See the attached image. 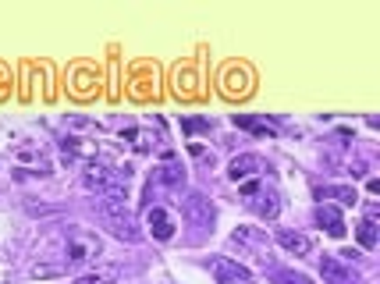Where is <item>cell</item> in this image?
Segmentation results:
<instances>
[{
    "mask_svg": "<svg viewBox=\"0 0 380 284\" xmlns=\"http://www.w3.org/2000/svg\"><path fill=\"white\" fill-rule=\"evenodd\" d=\"M103 252V241L93 235V231H86V228H78V224H71L68 231H65V238H60V267H65V274L68 270H78V267H89V263L96 259Z\"/></svg>",
    "mask_w": 380,
    "mask_h": 284,
    "instance_id": "cell-1",
    "label": "cell"
},
{
    "mask_svg": "<svg viewBox=\"0 0 380 284\" xmlns=\"http://www.w3.org/2000/svg\"><path fill=\"white\" fill-rule=\"evenodd\" d=\"M231 246L238 249V256L252 259L256 267L263 270H273V252H270V238L263 228H249V224H238L231 231Z\"/></svg>",
    "mask_w": 380,
    "mask_h": 284,
    "instance_id": "cell-2",
    "label": "cell"
},
{
    "mask_svg": "<svg viewBox=\"0 0 380 284\" xmlns=\"http://www.w3.org/2000/svg\"><path fill=\"white\" fill-rule=\"evenodd\" d=\"M242 199H245V206L256 217H263V220H273L281 213V196H278V189H273L267 178L242 181Z\"/></svg>",
    "mask_w": 380,
    "mask_h": 284,
    "instance_id": "cell-3",
    "label": "cell"
},
{
    "mask_svg": "<svg viewBox=\"0 0 380 284\" xmlns=\"http://www.w3.org/2000/svg\"><path fill=\"white\" fill-rule=\"evenodd\" d=\"M96 210H100V220L107 224L121 241H135L142 238V231H139V224H135V217H132V210H128V202H118V199H100L96 202Z\"/></svg>",
    "mask_w": 380,
    "mask_h": 284,
    "instance_id": "cell-4",
    "label": "cell"
},
{
    "mask_svg": "<svg viewBox=\"0 0 380 284\" xmlns=\"http://www.w3.org/2000/svg\"><path fill=\"white\" fill-rule=\"evenodd\" d=\"M142 224H146V235H153L157 241H171L178 235V213L171 206H160V202H153V206H146L142 213Z\"/></svg>",
    "mask_w": 380,
    "mask_h": 284,
    "instance_id": "cell-5",
    "label": "cell"
},
{
    "mask_svg": "<svg viewBox=\"0 0 380 284\" xmlns=\"http://www.w3.org/2000/svg\"><path fill=\"white\" fill-rule=\"evenodd\" d=\"M181 185H185V167H181V160H178L175 153H164L160 167H157L153 178H150V192H153V189H181Z\"/></svg>",
    "mask_w": 380,
    "mask_h": 284,
    "instance_id": "cell-6",
    "label": "cell"
},
{
    "mask_svg": "<svg viewBox=\"0 0 380 284\" xmlns=\"http://www.w3.org/2000/svg\"><path fill=\"white\" fill-rule=\"evenodd\" d=\"M210 270H214L217 284H252V270L245 267V263L231 259V256H217L214 263H210Z\"/></svg>",
    "mask_w": 380,
    "mask_h": 284,
    "instance_id": "cell-7",
    "label": "cell"
},
{
    "mask_svg": "<svg viewBox=\"0 0 380 284\" xmlns=\"http://www.w3.org/2000/svg\"><path fill=\"white\" fill-rule=\"evenodd\" d=\"M185 217H188V224H192V228L214 231V202H210L203 192H192L185 199Z\"/></svg>",
    "mask_w": 380,
    "mask_h": 284,
    "instance_id": "cell-8",
    "label": "cell"
},
{
    "mask_svg": "<svg viewBox=\"0 0 380 284\" xmlns=\"http://www.w3.org/2000/svg\"><path fill=\"white\" fill-rule=\"evenodd\" d=\"M263 171H270V167H267V160H263L260 153H242V156H235V160H231L227 178H231V181H238V185H242V181H249V178H260Z\"/></svg>",
    "mask_w": 380,
    "mask_h": 284,
    "instance_id": "cell-9",
    "label": "cell"
},
{
    "mask_svg": "<svg viewBox=\"0 0 380 284\" xmlns=\"http://www.w3.org/2000/svg\"><path fill=\"white\" fill-rule=\"evenodd\" d=\"M320 274L327 284H363V277L352 270V263L337 259V256H320Z\"/></svg>",
    "mask_w": 380,
    "mask_h": 284,
    "instance_id": "cell-10",
    "label": "cell"
},
{
    "mask_svg": "<svg viewBox=\"0 0 380 284\" xmlns=\"http://www.w3.org/2000/svg\"><path fill=\"white\" fill-rule=\"evenodd\" d=\"M60 150H65V156L75 160V164H96L100 160V142H93V139L68 135L65 142H60Z\"/></svg>",
    "mask_w": 380,
    "mask_h": 284,
    "instance_id": "cell-11",
    "label": "cell"
},
{
    "mask_svg": "<svg viewBox=\"0 0 380 284\" xmlns=\"http://www.w3.org/2000/svg\"><path fill=\"white\" fill-rule=\"evenodd\" d=\"M313 217H316V224H320L331 238H345V220H342V210H337V206L320 202V206L313 210Z\"/></svg>",
    "mask_w": 380,
    "mask_h": 284,
    "instance_id": "cell-12",
    "label": "cell"
},
{
    "mask_svg": "<svg viewBox=\"0 0 380 284\" xmlns=\"http://www.w3.org/2000/svg\"><path fill=\"white\" fill-rule=\"evenodd\" d=\"M224 93H227V96H249V93H252V75H249V68L231 64L227 75H224Z\"/></svg>",
    "mask_w": 380,
    "mask_h": 284,
    "instance_id": "cell-13",
    "label": "cell"
},
{
    "mask_svg": "<svg viewBox=\"0 0 380 284\" xmlns=\"http://www.w3.org/2000/svg\"><path fill=\"white\" fill-rule=\"evenodd\" d=\"M278 246L284 249V252H291V256H309L313 252V238L309 235H302V231H278Z\"/></svg>",
    "mask_w": 380,
    "mask_h": 284,
    "instance_id": "cell-14",
    "label": "cell"
},
{
    "mask_svg": "<svg viewBox=\"0 0 380 284\" xmlns=\"http://www.w3.org/2000/svg\"><path fill=\"white\" fill-rule=\"evenodd\" d=\"M355 235H359V246H363V249H377V241H380V235H377V202L366 206V217L359 220Z\"/></svg>",
    "mask_w": 380,
    "mask_h": 284,
    "instance_id": "cell-15",
    "label": "cell"
},
{
    "mask_svg": "<svg viewBox=\"0 0 380 284\" xmlns=\"http://www.w3.org/2000/svg\"><path fill=\"white\" fill-rule=\"evenodd\" d=\"M235 128L242 132H252V135H278V125L270 117H252V114H235Z\"/></svg>",
    "mask_w": 380,
    "mask_h": 284,
    "instance_id": "cell-16",
    "label": "cell"
},
{
    "mask_svg": "<svg viewBox=\"0 0 380 284\" xmlns=\"http://www.w3.org/2000/svg\"><path fill=\"white\" fill-rule=\"evenodd\" d=\"M121 139H128L135 153H153V146H157V135L150 128H124Z\"/></svg>",
    "mask_w": 380,
    "mask_h": 284,
    "instance_id": "cell-17",
    "label": "cell"
},
{
    "mask_svg": "<svg viewBox=\"0 0 380 284\" xmlns=\"http://www.w3.org/2000/svg\"><path fill=\"white\" fill-rule=\"evenodd\" d=\"M316 196H320V202L324 199H337L342 206H355L359 202V192L352 185H327V189H316Z\"/></svg>",
    "mask_w": 380,
    "mask_h": 284,
    "instance_id": "cell-18",
    "label": "cell"
},
{
    "mask_svg": "<svg viewBox=\"0 0 380 284\" xmlns=\"http://www.w3.org/2000/svg\"><path fill=\"white\" fill-rule=\"evenodd\" d=\"M121 270L118 267H96V270H86V274H78L75 284H118Z\"/></svg>",
    "mask_w": 380,
    "mask_h": 284,
    "instance_id": "cell-19",
    "label": "cell"
},
{
    "mask_svg": "<svg viewBox=\"0 0 380 284\" xmlns=\"http://www.w3.org/2000/svg\"><path fill=\"white\" fill-rule=\"evenodd\" d=\"M210 128H214V121H210V117H185V121H181V132H185V135L210 132Z\"/></svg>",
    "mask_w": 380,
    "mask_h": 284,
    "instance_id": "cell-20",
    "label": "cell"
},
{
    "mask_svg": "<svg viewBox=\"0 0 380 284\" xmlns=\"http://www.w3.org/2000/svg\"><path fill=\"white\" fill-rule=\"evenodd\" d=\"M273 284H313V281L295 270H273Z\"/></svg>",
    "mask_w": 380,
    "mask_h": 284,
    "instance_id": "cell-21",
    "label": "cell"
},
{
    "mask_svg": "<svg viewBox=\"0 0 380 284\" xmlns=\"http://www.w3.org/2000/svg\"><path fill=\"white\" fill-rule=\"evenodd\" d=\"M366 192H370V196H377V192H380V181H377V178H370V185H366Z\"/></svg>",
    "mask_w": 380,
    "mask_h": 284,
    "instance_id": "cell-22",
    "label": "cell"
}]
</instances>
